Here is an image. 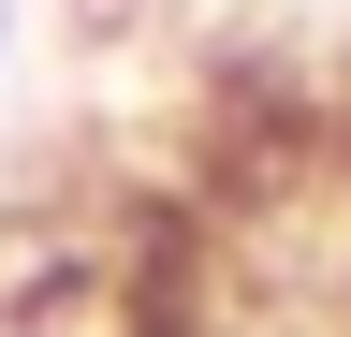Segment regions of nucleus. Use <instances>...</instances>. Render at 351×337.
<instances>
[{
	"label": "nucleus",
	"mask_w": 351,
	"mask_h": 337,
	"mask_svg": "<svg viewBox=\"0 0 351 337\" xmlns=\"http://www.w3.org/2000/svg\"><path fill=\"white\" fill-rule=\"evenodd\" d=\"M322 337H351V220H337V249H322Z\"/></svg>",
	"instance_id": "obj_1"
}]
</instances>
